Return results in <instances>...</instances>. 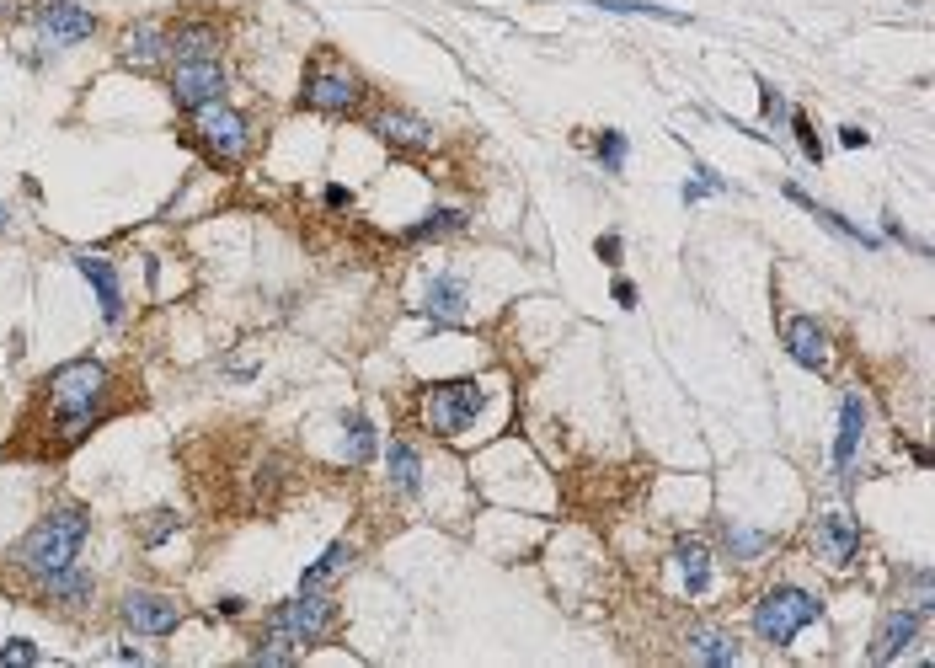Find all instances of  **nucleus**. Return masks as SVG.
<instances>
[{
    "label": "nucleus",
    "instance_id": "1",
    "mask_svg": "<svg viewBox=\"0 0 935 668\" xmlns=\"http://www.w3.org/2000/svg\"><path fill=\"white\" fill-rule=\"evenodd\" d=\"M43 401H49V423L59 439H81V433L102 417L107 401V364L102 359H70L43 380Z\"/></svg>",
    "mask_w": 935,
    "mask_h": 668
},
{
    "label": "nucleus",
    "instance_id": "2",
    "mask_svg": "<svg viewBox=\"0 0 935 668\" xmlns=\"http://www.w3.org/2000/svg\"><path fill=\"white\" fill-rule=\"evenodd\" d=\"M91 530V514H86V503H59L54 514H43L33 530L22 535V546H17V562L33 572V578H49V572L59 567H70L75 556H81V540Z\"/></svg>",
    "mask_w": 935,
    "mask_h": 668
},
{
    "label": "nucleus",
    "instance_id": "3",
    "mask_svg": "<svg viewBox=\"0 0 935 668\" xmlns=\"http://www.w3.org/2000/svg\"><path fill=\"white\" fill-rule=\"evenodd\" d=\"M818 615H823L818 594H807V588L786 583V588H770V594L754 604L748 626H754V636H759V642H770V647H791V642H797V636H802L807 626H813Z\"/></svg>",
    "mask_w": 935,
    "mask_h": 668
},
{
    "label": "nucleus",
    "instance_id": "4",
    "mask_svg": "<svg viewBox=\"0 0 935 668\" xmlns=\"http://www.w3.org/2000/svg\"><path fill=\"white\" fill-rule=\"evenodd\" d=\"M193 139L209 150V161L241 166L246 150H252V123L230 102H204V107H193Z\"/></svg>",
    "mask_w": 935,
    "mask_h": 668
},
{
    "label": "nucleus",
    "instance_id": "5",
    "mask_svg": "<svg viewBox=\"0 0 935 668\" xmlns=\"http://www.w3.org/2000/svg\"><path fill=\"white\" fill-rule=\"evenodd\" d=\"M358 97H364V86H358V75L342 65L337 54H316L310 59V70H305V86H300V102L310 107V113H326V118H342V113H353Z\"/></svg>",
    "mask_w": 935,
    "mask_h": 668
},
{
    "label": "nucleus",
    "instance_id": "6",
    "mask_svg": "<svg viewBox=\"0 0 935 668\" xmlns=\"http://www.w3.org/2000/svg\"><path fill=\"white\" fill-rule=\"evenodd\" d=\"M481 412V385L476 380H439L423 391V428L439 433V439H455V433H465L476 423Z\"/></svg>",
    "mask_w": 935,
    "mask_h": 668
},
{
    "label": "nucleus",
    "instance_id": "7",
    "mask_svg": "<svg viewBox=\"0 0 935 668\" xmlns=\"http://www.w3.org/2000/svg\"><path fill=\"white\" fill-rule=\"evenodd\" d=\"M332 626H337V604L326 599L321 588H300V594L284 599V604L268 615V631H284L289 642H300V647L326 642V636H332Z\"/></svg>",
    "mask_w": 935,
    "mask_h": 668
},
{
    "label": "nucleus",
    "instance_id": "8",
    "mask_svg": "<svg viewBox=\"0 0 935 668\" xmlns=\"http://www.w3.org/2000/svg\"><path fill=\"white\" fill-rule=\"evenodd\" d=\"M171 97H177L187 113L204 102H225V65L220 54L209 59H171Z\"/></svg>",
    "mask_w": 935,
    "mask_h": 668
},
{
    "label": "nucleus",
    "instance_id": "9",
    "mask_svg": "<svg viewBox=\"0 0 935 668\" xmlns=\"http://www.w3.org/2000/svg\"><path fill=\"white\" fill-rule=\"evenodd\" d=\"M123 626L139 636H171L182 626V604L166 594H150V588H129L123 594Z\"/></svg>",
    "mask_w": 935,
    "mask_h": 668
},
{
    "label": "nucleus",
    "instance_id": "10",
    "mask_svg": "<svg viewBox=\"0 0 935 668\" xmlns=\"http://www.w3.org/2000/svg\"><path fill=\"white\" fill-rule=\"evenodd\" d=\"M781 343H786V353H791L802 369H813V375H829L834 353H829V337H823V326H818L813 316H786V321H781Z\"/></svg>",
    "mask_w": 935,
    "mask_h": 668
},
{
    "label": "nucleus",
    "instance_id": "11",
    "mask_svg": "<svg viewBox=\"0 0 935 668\" xmlns=\"http://www.w3.org/2000/svg\"><path fill=\"white\" fill-rule=\"evenodd\" d=\"M369 129L380 134L385 145H396V150H407V155L433 150V129H428V118L407 113V107H374V113H369Z\"/></svg>",
    "mask_w": 935,
    "mask_h": 668
},
{
    "label": "nucleus",
    "instance_id": "12",
    "mask_svg": "<svg viewBox=\"0 0 935 668\" xmlns=\"http://www.w3.org/2000/svg\"><path fill=\"white\" fill-rule=\"evenodd\" d=\"M33 22L49 43H81V38L97 33V17H91L86 6H75V0H43L33 11Z\"/></svg>",
    "mask_w": 935,
    "mask_h": 668
},
{
    "label": "nucleus",
    "instance_id": "13",
    "mask_svg": "<svg viewBox=\"0 0 935 668\" xmlns=\"http://www.w3.org/2000/svg\"><path fill=\"white\" fill-rule=\"evenodd\" d=\"M813 551H818L829 567H850L855 551H861V530H855L845 514H823V519L813 524Z\"/></svg>",
    "mask_w": 935,
    "mask_h": 668
},
{
    "label": "nucleus",
    "instance_id": "14",
    "mask_svg": "<svg viewBox=\"0 0 935 668\" xmlns=\"http://www.w3.org/2000/svg\"><path fill=\"white\" fill-rule=\"evenodd\" d=\"M423 310H428V321L455 326L465 310H471V284H465V278H455V273H439V278L428 284V294H423Z\"/></svg>",
    "mask_w": 935,
    "mask_h": 668
},
{
    "label": "nucleus",
    "instance_id": "15",
    "mask_svg": "<svg viewBox=\"0 0 935 668\" xmlns=\"http://www.w3.org/2000/svg\"><path fill=\"white\" fill-rule=\"evenodd\" d=\"M861 433H866V401L861 396H845L839 401V439H834V471L850 481L855 471V449H861Z\"/></svg>",
    "mask_w": 935,
    "mask_h": 668
},
{
    "label": "nucleus",
    "instance_id": "16",
    "mask_svg": "<svg viewBox=\"0 0 935 668\" xmlns=\"http://www.w3.org/2000/svg\"><path fill=\"white\" fill-rule=\"evenodd\" d=\"M919 620H925V610H887L882 626H877V636H871V663H893L898 652L914 642Z\"/></svg>",
    "mask_w": 935,
    "mask_h": 668
},
{
    "label": "nucleus",
    "instance_id": "17",
    "mask_svg": "<svg viewBox=\"0 0 935 668\" xmlns=\"http://www.w3.org/2000/svg\"><path fill=\"white\" fill-rule=\"evenodd\" d=\"M674 567H679V578H684V594H711V551H706V540H695V535H679L674 540Z\"/></svg>",
    "mask_w": 935,
    "mask_h": 668
},
{
    "label": "nucleus",
    "instance_id": "18",
    "mask_svg": "<svg viewBox=\"0 0 935 668\" xmlns=\"http://www.w3.org/2000/svg\"><path fill=\"white\" fill-rule=\"evenodd\" d=\"M75 268H81V273H86V284L97 289V300H102V316L118 326V321H123V289H118V273L107 268L102 257H86V252H75Z\"/></svg>",
    "mask_w": 935,
    "mask_h": 668
},
{
    "label": "nucleus",
    "instance_id": "19",
    "mask_svg": "<svg viewBox=\"0 0 935 668\" xmlns=\"http://www.w3.org/2000/svg\"><path fill=\"white\" fill-rule=\"evenodd\" d=\"M385 476H391V487L401 497H417V492H423V455H417L412 444L391 439V444H385Z\"/></svg>",
    "mask_w": 935,
    "mask_h": 668
},
{
    "label": "nucleus",
    "instance_id": "20",
    "mask_svg": "<svg viewBox=\"0 0 935 668\" xmlns=\"http://www.w3.org/2000/svg\"><path fill=\"white\" fill-rule=\"evenodd\" d=\"M43 594H49V604H59V610H86L91 604V572H81V567H59V572H49L43 578Z\"/></svg>",
    "mask_w": 935,
    "mask_h": 668
},
{
    "label": "nucleus",
    "instance_id": "21",
    "mask_svg": "<svg viewBox=\"0 0 935 668\" xmlns=\"http://www.w3.org/2000/svg\"><path fill=\"white\" fill-rule=\"evenodd\" d=\"M166 27L161 22H139V27H129V33H123V59H129V65H161L166 59Z\"/></svg>",
    "mask_w": 935,
    "mask_h": 668
},
{
    "label": "nucleus",
    "instance_id": "22",
    "mask_svg": "<svg viewBox=\"0 0 935 668\" xmlns=\"http://www.w3.org/2000/svg\"><path fill=\"white\" fill-rule=\"evenodd\" d=\"M209 54H220V33L209 22H187L166 38V59H209Z\"/></svg>",
    "mask_w": 935,
    "mask_h": 668
},
{
    "label": "nucleus",
    "instance_id": "23",
    "mask_svg": "<svg viewBox=\"0 0 935 668\" xmlns=\"http://www.w3.org/2000/svg\"><path fill=\"white\" fill-rule=\"evenodd\" d=\"M781 193H786V198H791V204H797V209H807V214H813V220H823V225L834 230V236H845V241H861V246H877V236H866V230L855 225V220H845V214H834V209L813 204V198H807V193L797 188V182H786Z\"/></svg>",
    "mask_w": 935,
    "mask_h": 668
},
{
    "label": "nucleus",
    "instance_id": "24",
    "mask_svg": "<svg viewBox=\"0 0 935 668\" xmlns=\"http://www.w3.org/2000/svg\"><path fill=\"white\" fill-rule=\"evenodd\" d=\"M690 652H695V658H706V663H732V658H738V642H732V636L727 631H716V626H700L695 636H690Z\"/></svg>",
    "mask_w": 935,
    "mask_h": 668
},
{
    "label": "nucleus",
    "instance_id": "25",
    "mask_svg": "<svg viewBox=\"0 0 935 668\" xmlns=\"http://www.w3.org/2000/svg\"><path fill=\"white\" fill-rule=\"evenodd\" d=\"M583 6H599V11H620V17H658V22H690V17H684V11L652 6V0H583Z\"/></svg>",
    "mask_w": 935,
    "mask_h": 668
},
{
    "label": "nucleus",
    "instance_id": "26",
    "mask_svg": "<svg viewBox=\"0 0 935 668\" xmlns=\"http://www.w3.org/2000/svg\"><path fill=\"white\" fill-rule=\"evenodd\" d=\"M342 428H348V460L353 465L374 460V428H369V417L364 412H342Z\"/></svg>",
    "mask_w": 935,
    "mask_h": 668
},
{
    "label": "nucleus",
    "instance_id": "27",
    "mask_svg": "<svg viewBox=\"0 0 935 668\" xmlns=\"http://www.w3.org/2000/svg\"><path fill=\"white\" fill-rule=\"evenodd\" d=\"M348 562H353V546H348V540H332V546H326V556H321V562H316V567H310L305 578H300V588H321L326 578H332V572H342V567H348Z\"/></svg>",
    "mask_w": 935,
    "mask_h": 668
},
{
    "label": "nucleus",
    "instance_id": "28",
    "mask_svg": "<svg viewBox=\"0 0 935 668\" xmlns=\"http://www.w3.org/2000/svg\"><path fill=\"white\" fill-rule=\"evenodd\" d=\"M449 230H465V214L460 209H439V214H428V220H417L407 230V241H433V236H449Z\"/></svg>",
    "mask_w": 935,
    "mask_h": 668
},
{
    "label": "nucleus",
    "instance_id": "29",
    "mask_svg": "<svg viewBox=\"0 0 935 668\" xmlns=\"http://www.w3.org/2000/svg\"><path fill=\"white\" fill-rule=\"evenodd\" d=\"M294 652H300V642H289L284 631H268V642H257L252 658L257 663H294Z\"/></svg>",
    "mask_w": 935,
    "mask_h": 668
},
{
    "label": "nucleus",
    "instance_id": "30",
    "mask_svg": "<svg viewBox=\"0 0 935 668\" xmlns=\"http://www.w3.org/2000/svg\"><path fill=\"white\" fill-rule=\"evenodd\" d=\"M594 150H599L604 172H620V166H626V134H620V129H604V134L594 139Z\"/></svg>",
    "mask_w": 935,
    "mask_h": 668
},
{
    "label": "nucleus",
    "instance_id": "31",
    "mask_svg": "<svg viewBox=\"0 0 935 668\" xmlns=\"http://www.w3.org/2000/svg\"><path fill=\"white\" fill-rule=\"evenodd\" d=\"M177 514H171V508H161V514H150L145 524H139V540H145V546H161L166 535H177Z\"/></svg>",
    "mask_w": 935,
    "mask_h": 668
},
{
    "label": "nucleus",
    "instance_id": "32",
    "mask_svg": "<svg viewBox=\"0 0 935 668\" xmlns=\"http://www.w3.org/2000/svg\"><path fill=\"white\" fill-rule=\"evenodd\" d=\"M770 546V535H759V530H727V551L738 556V562H748V556H759Z\"/></svg>",
    "mask_w": 935,
    "mask_h": 668
},
{
    "label": "nucleus",
    "instance_id": "33",
    "mask_svg": "<svg viewBox=\"0 0 935 668\" xmlns=\"http://www.w3.org/2000/svg\"><path fill=\"white\" fill-rule=\"evenodd\" d=\"M791 123V129H797V145H802V155H807V161H823V145H818V129H813V118H807V113H791L786 118Z\"/></svg>",
    "mask_w": 935,
    "mask_h": 668
},
{
    "label": "nucleus",
    "instance_id": "34",
    "mask_svg": "<svg viewBox=\"0 0 935 668\" xmlns=\"http://www.w3.org/2000/svg\"><path fill=\"white\" fill-rule=\"evenodd\" d=\"M759 113H765V123H786V118H791L786 97H781V91H775L770 81H759Z\"/></svg>",
    "mask_w": 935,
    "mask_h": 668
},
{
    "label": "nucleus",
    "instance_id": "35",
    "mask_svg": "<svg viewBox=\"0 0 935 668\" xmlns=\"http://www.w3.org/2000/svg\"><path fill=\"white\" fill-rule=\"evenodd\" d=\"M0 663H38V647H33V642H22V636H17V642H6V647H0Z\"/></svg>",
    "mask_w": 935,
    "mask_h": 668
},
{
    "label": "nucleus",
    "instance_id": "36",
    "mask_svg": "<svg viewBox=\"0 0 935 668\" xmlns=\"http://www.w3.org/2000/svg\"><path fill=\"white\" fill-rule=\"evenodd\" d=\"M839 145H845V150H866V145H871V134H866V129H855V123H845V129H839Z\"/></svg>",
    "mask_w": 935,
    "mask_h": 668
},
{
    "label": "nucleus",
    "instance_id": "37",
    "mask_svg": "<svg viewBox=\"0 0 935 668\" xmlns=\"http://www.w3.org/2000/svg\"><path fill=\"white\" fill-rule=\"evenodd\" d=\"M620 252H626V246H620V236H599V257L610 262V268H620Z\"/></svg>",
    "mask_w": 935,
    "mask_h": 668
},
{
    "label": "nucleus",
    "instance_id": "38",
    "mask_svg": "<svg viewBox=\"0 0 935 668\" xmlns=\"http://www.w3.org/2000/svg\"><path fill=\"white\" fill-rule=\"evenodd\" d=\"M615 305L620 310H636V284H631V278H615Z\"/></svg>",
    "mask_w": 935,
    "mask_h": 668
},
{
    "label": "nucleus",
    "instance_id": "39",
    "mask_svg": "<svg viewBox=\"0 0 935 668\" xmlns=\"http://www.w3.org/2000/svg\"><path fill=\"white\" fill-rule=\"evenodd\" d=\"M326 204H332V209H348L353 193H348V188H326Z\"/></svg>",
    "mask_w": 935,
    "mask_h": 668
},
{
    "label": "nucleus",
    "instance_id": "40",
    "mask_svg": "<svg viewBox=\"0 0 935 668\" xmlns=\"http://www.w3.org/2000/svg\"><path fill=\"white\" fill-rule=\"evenodd\" d=\"M695 198H706V182H700V177L684 182V204H695Z\"/></svg>",
    "mask_w": 935,
    "mask_h": 668
}]
</instances>
